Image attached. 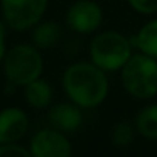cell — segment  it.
Here are the masks:
<instances>
[{
    "label": "cell",
    "mask_w": 157,
    "mask_h": 157,
    "mask_svg": "<svg viewBox=\"0 0 157 157\" xmlns=\"http://www.w3.org/2000/svg\"><path fill=\"white\" fill-rule=\"evenodd\" d=\"M63 90L80 108H96L108 97L109 82L105 71L93 62H75L63 72Z\"/></svg>",
    "instance_id": "1"
},
{
    "label": "cell",
    "mask_w": 157,
    "mask_h": 157,
    "mask_svg": "<svg viewBox=\"0 0 157 157\" xmlns=\"http://www.w3.org/2000/svg\"><path fill=\"white\" fill-rule=\"evenodd\" d=\"M122 83L136 99L148 100L157 96V59L143 52L131 56L122 66Z\"/></svg>",
    "instance_id": "2"
},
{
    "label": "cell",
    "mask_w": 157,
    "mask_h": 157,
    "mask_svg": "<svg viewBox=\"0 0 157 157\" xmlns=\"http://www.w3.org/2000/svg\"><path fill=\"white\" fill-rule=\"evenodd\" d=\"M43 59L39 48L28 43H19L6 51L3 59V72L8 83L25 86L42 75Z\"/></svg>",
    "instance_id": "3"
},
{
    "label": "cell",
    "mask_w": 157,
    "mask_h": 157,
    "mask_svg": "<svg viewBox=\"0 0 157 157\" xmlns=\"http://www.w3.org/2000/svg\"><path fill=\"white\" fill-rule=\"evenodd\" d=\"M132 56L131 39L117 31L97 34L90 45V57L94 65L106 71H119Z\"/></svg>",
    "instance_id": "4"
},
{
    "label": "cell",
    "mask_w": 157,
    "mask_h": 157,
    "mask_svg": "<svg viewBox=\"0 0 157 157\" xmlns=\"http://www.w3.org/2000/svg\"><path fill=\"white\" fill-rule=\"evenodd\" d=\"M0 8L8 28L28 31L43 19L48 0H0Z\"/></svg>",
    "instance_id": "5"
},
{
    "label": "cell",
    "mask_w": 157,
    "mask_h": 157,
    "mask_svg": "<svg viewBox=\"0 0 157 157\" xmlns=\"http://www.w3.org/2000/svg\"><path fill=\"white\" fill-rule=\"evenodd\" d=\"M68 26L80 34L94 33L103 20V11L99 3L93 0H77L66 11Z\"/></svg>",
    "instance_id": "6"
},
{
    "label": "cell",
    "mask_w": 157,
    "mask_h": 157,
    "mask_svg": "<svg viewBox=\"0 0 157 157\" xmlns=\"http://www.w3.org/2000/svg\"><path fill=\"white\" fill-rule=\"evenodd\" d=\"M29 151L34 157H68L72 148L69 139L62 131L45 128L31 137Z\"/></svg>",
    "instance_id": "7"
},
{
    "label": "cell",
    "mask_w": 157,
    "mask_h": 157,
    "mask_svg": "<svg viewBox=\"0 0 157 157\" xmlns=\"http://www.w3.org/2000/svg\"><path fill=\"white\" fill-rule=\"evenodd\" d=\"M29 128L28 116L23 109L8 106L0 111V143L19 142Z\"/></svg>",
    "instance_id": "8"
},
{
    "label": "cell",
    "mask_w": 157,
    "mask_h": 157,
    "mask_svg": "<svg viewBox=\"0 0 157 157\" xmlns=\"http://www.w3.org/2000/svg\"><path fill=\"white\" fill-rule=\"evenodd\" d=\"M48 119L51 125L62 132H72L83 122L82 109L74 102H63L51 106L48 111Z\"/></svg>",
    "instance_id": "9"
},
{
    "label": "cell",
    "mask_w": 157,
    "mask_h": 157,
    "mask_svg": "<svg viewBox=\"0 0 157 157\" xmlns=\"http://www.w3.org/2000/svg\"><path fill=\"white\" fill-rule=\"evenodd\" d=\"M25 100L31 108L46 109L52 102V88L48 80L39 77L23 86Z\"/></svg>",
    "instance_id": "10"
},
{
    "label": "cell",
    "mask_w": 157,
    "mask_h": 157,
    "mask_svg": "<svg viewBox=\"0 0 157 157\" xmlns=\"http://www.w3.org/2000/svg\"><path fill=\"white\" fill-rule=\"evenodd\" d=\"M31 33V40L33 45L39 49H52L57 46V43L62 39V29L56 22L46 20V22H39L36 23Z\"/></svg>",
    "instance_id": "11"
},
{
    "label": "cell",
    "mask_w": 157,
    "mask_h": 157,
    "mask_svg": "<svg viewBox=\"0 0 157 157\" xmlns=\"http://www.w3.org/2000/svg\"><path fill=\"white\" fill-rule=\"evenodd\" d=\"M131 43L140 52L157 59V19L145 23L131 39Z\"/></svg>",
    "instance_id": "12"
},
{
    "label": "cell",
    "mask_w": 157,
    "mask_h": 157,
    "mask_svg": "<svg viewBox=\"0 0 157 157\" xmlns=\"http://www.w3.org/2000/svg\"><path fill=\"white\" fill-rule=\"evenodd\" d=\"M136 131L149 140H157V103L148 105L136 117Z\"/></svg>",
    "instance_id": "13"
},
{
    "label": "cell",
    "mask_w": 157,
    "mask_h": 157,
    "mask_svg": "<svg viewBox=\"0 0 157 157\" xmlns=\"http://www.w3.org/2000/svg\"><path fill=\"white\" fill-rule=\"evenodd\" d=\"M109 139L111 143L116 148H128L132 145L134 139H136V128L129 123V122H117L109 132Z\"/></svg>",
    "instance_id": "14"
},
{
    "label": "cell",
    "mask_w": 157,
    "mask_h": 157,
    "mask_svg": "<svg viewBox=\"0 0 157 157\" xmlns=\"http://www.w3.org/2000/svg\"><path fill=\"white\" fill-rule=\"evenodd\" d=\"M0 157H31V151L19 142L0 143Z\"/></svg>",
    "instance_id": "15"
},
{
    "label": "cell",
    "mask_w": 157,
    "mask_h": 157,
    "mask_svg": "<svg viewBox=\"0 0 157 157\" xmlns=\"http://www.w3.org/2000/svg\"><path fill=\"white\" fill-rule=\"evenodd\" d=\"M128 3L139 14L151 16L157 13V0H128Z\"/></svg>",
    "instance_id": "16"
},
{
    "label": "cell",
    "mask_w": 157,
    "mask_h": 157,
    "mask_svg": "<svg viewBox=\"0 0 157 157\" xmlns=\"http://www.w3.org/2000/svg\"><path fill=\"white\" fill-rule=\"evenodd\" d=\"M6 28L8 25L0 20V62H3L5 59V54H6Z\"/></svg>",
    "instance_id": "17"
}]
</instances>
